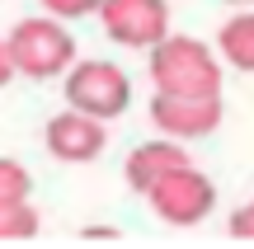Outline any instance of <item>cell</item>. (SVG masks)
<instances>
[{"label": "cell", "instance_id": "obj_15", "mask_svg": "<svg viewBox=\"0 0 254 249\" xmlns=\"http://www.w3.org/2000/svg\"><path fill=\"white\" fill-rule=\"evenodd\" d=\"M226 5H254V0H226Z\"/></svg>", "mask_w": 254, "mask_h": 249}, {"label": "cell", "instance_id": "obj_9", "mask_svg": "<svg viewBox=\"0 0 254 249\" xmlns=\"http://www.w3.org/2000/svg\"><path fill=\"white\" fill-rule=\"evenodd\" d=\"M217 56H221L226 66H236V71L254 75V9H245V14H236V19L221 24Z\"/></svg>", "mask_w": 254, "mask_h": 249}, {"label": "cell", "instance_id": "obj_6", "mask_svg": "<svg viewBox=\"0 0 254 249\" xmlns=\"http://www.w3.org/2000/svg\"><path fill=\"white\" fill-rule=\"evenodd\" d=\"M221 94H160L155 90L151 99V122L155 132L174 141H198V137H212L221 127Z\"/></svg>", "mask_w": 254, "mask_h": 249}, {"label": "cell", "instance_id": "obj_11", "mask_svg": "<svg viewBox=\"0 0 254 249\" xmlns=\"http://www.w3.org/2000/svg\"><path fill=\"white\" fill-rule=\"evenodd\" d=\"M33 193V174H28L19 160L0 155V202H19V198Z\"/></svg>", "mask_w": 254, "mask_h": 249}, {"label": "cell", "instance_id": "obj_1", "mask_svg": "<svg viewBox=\"0 0 254 249\" xmlns=\"http://www.w3.org/2000/svg\"><path fill=\"white\" fill-rule=\"evenodd\" d=\"M151 85L160 94H221V56L202 38L165 33L151 47Z\"/></svg>", "mask_w": 254, "mask_h": 249}, {"label": "cell", "instance_id": "obj_13", "mask_svg": "<svg viewBox=\"0 0 254 249\" xmlns=\"http://www.w3.org/2000/svg\"><path fill=\"white\" fill-rule=\"evenodd\" d=\"M231 235H236V240H254V198L231 212Z\"/></svg>", "mask_w": 254, "mask_h": 249}, {"label": "cell", "instance_id": "obj_7", "mask_svg": "<svg viewBox=\"0 0 254 249\" xmlns=\"http://www.w3.org/2000/svg\"><path fill=\"white\" fill-rule=\"evenodd\" d=\"M43 141H47V155L62 160V165H90V160L104 155L109 132H104V118H90V113H80V108H66V113H57V118H47Z\"/></svg>", "mask_w": 254, "mask_h": 249}, {"label": "cell", "instance_id": "obj_14", "mask_svg": "<svg viewBox=\"0 0 254 249\" xmlns=\"http://www.w3.org/2000/svg\"><path fill=\"white\" fill-rule=\"evenodd\" d=\"M14 75H19V71H14V56H9V43L0 38V90H5V85L14 80Z\"/></svg>", "mask_w": 254, "mask_h": 249}, {"label": "cell", "instance_id": "obj_2", "mask_svg": "<svg viewBox=\"0 0 254 249\" xmlns=\"http://www.w3.org/2000/svg\"><path fill=\"white\" fill-rule=\"evenodd\" d=\"M9 56H14V71L28 80H52L66 66L75 61V38L62 19H19L9 28Z\"/></svg>", "mask_w": 254, "mask_h": 249}, {"label": "cell", "instance_id": "obj_10", "mask_svg": "<svg viewBox=\"0 0 254 249\" xmlns=\"http://www.w3.org/2000/svg\"><path fill=\"white\" fill-rule=\"evenodd\" d=\"M38 226H43V216H38V207L28 202V198H19V202H0V245L33 240Z\"/></svg>", "mask_w": 254, "mask_h": 249}, {"label": "cell", "instance_id": "obj_4", "mask_svg": "<svg viewBox=\"0 0 254 249\" xmlns=\"http://www.w3.org/2000/svg\"><path fill=\"white\" fill-rule=\"evenodd\" d=\"M151 212L160 216L165 226H198L207 221V212L217 207V184H212L202 169L193 165H179L174 174H165L160 184L146 193Z\"/></svg>", "mask_w": 254, "mask_h": 249}, {"label": "cell", "instance_id": "obj_3", "mask_svg": "<svg viewBox=\"0 0 254 249\" xmlns=\"http://www.w3.org/2000/svg\"><path fill=\"white\" fill-rule=\"evenodd\" d=\"M66 103L90 118H123L132 103V80L113 61H71L66 66Z\"/></svg>", "mask_w": 254, "mask_h": 249}, {"label": "cell", "instance_id": "obj_12", "mask_svg": "<svg viewBox=\"0 0 254 249\" xmlns=\"http://www.w3.org/2000/svg\"><path fill=\"white\" fill-rule=\"evenodd\" d=\"M38 5H43L52 19H85V14L99 9V0H38Z\"/></svg>", "mask_w": 254, "mask_h": 249}, {"label": "cell", "instance_id": "obj_5", "mask_svg": "<svg viewBox=\"0 0 254 249\" xmlns=\"http://www.w3.org/2000/svg\"><path fill=\"white\" fill-rule=\"evenodd\" d=\"M94 14L118 47H136V52H151L170 33V5L165 0H99Z\"/></svg>", "mask_w": 254, "mask_h": 249}, {"label": "cell", "instance_id": "obj_8", "mask_svg": "<svg viewBox=\"0 0 254 249\" xmlns=\"http://www.w3.org/2000/svg\"><path fill=\"white\" fill-rule=\"evenodd\" d=\"M179 165H193L189 150H184V141H174V137H155V141H141V146H136L132 155L123 160V179H127V188H132V193L146 198L165 174H174Z\"/></svg>", "mask_w": 254, "mask_h": 249}]
</instances>
